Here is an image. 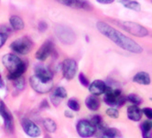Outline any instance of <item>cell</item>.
Returning a JSON list of instances; mask_svg holds the SVG:
<instances>
[{"instance_id": "cell-33", "label": "cell", "mask_w": 152, "mask_h": 138, "mask_svg": "<svg viewBox=\"0 0 152 138\" xmlns=\"http://www.w3.org/2000/svg\"><path fill=\"white\" fill-rule=\"evenodd\" d=\"M3 86H4V82H3V80H2L1 76H0V88H2Z\"/></svg>"}, {"instance_id": "cell-9", "label": "cell", "mask_w": 152, "mask_h": 138, "mask_svg": "<svg viewBox=\"0 0 152 138\" xmlns=\"http://www.w3.org/2000/svg\"><path fill=\"white\" fill-rule=\"evenodd\" d=\"M56 34L58 36V38L65 42V44H72L74 41V33L72 31L66 27H63V26H59L56 29Z\"/></svg>"}, {"instance_id": "cell-23", "label": "cell", "mask_w": 152, "mask_h": 138, "mask_svg": "<svg viewBox=\"0 0 152 138\" xmlns=\"http://www.w3.org/2000/svg\"><path fill=\"white\" fill-rule=\"evenodd\" d=\"M53 96H55L58 99H64V98L67 97V91H66V89H65L64 88L59 87V88H57L55 89V91H54Z\"/></svg>"}, {"instance_id": "cell-27", "label": "cell", "mask_w": 152, "mask_h": 138, "mask_svg": "<svg viewBox=\"0 0 152 138\" xmlns=\"http://www.w3.org/2000/svg\"><path fill=\"white\" fill-rule=\"evenodd\" d=\"M127 100H129L131 103H133V105H136V106L141 103V99L136 94H130L127 97Z\"/></svg>"}, {"instance_id": "cell-13", "label": "cell", "mask_w": 152, "mask_h": 138, "mask_svg": "<svg viewBox=\"0 0 152 138\" xmlns=\"http://www.w3.org/2000/svg\"><path fill=\"white\" fill-rule=\"evenodd\" d=\"M53 50V45L50 41H46L44 42L40 48L36 52V58L39 61H45L49 55L51 54V52Z\"/></svg>"}, {"instance_id": "cell-14", "label": "cell", "mask_w": 152, "mask_h": 138, "mask_svg": "<svg viewBox=\"0 0 152 138\" xmlns=\"http://www.w3.org/2000/svg\"><path fill=\"white\" fill-rule=\"evenodd\" d=\"M106 89H107V86L105 85V83L99 79L94 80V82H92L89 85V90H90L91 94L95 97L104 93Z\"/></svg>"}, {"instance_id": "cell-32", "label": "cell", "mask_w": 152, "mask_h": 138, "mask_svg": "<svg viewBox=\"0 0 152 138\" xmlns=\"http://www.w3.org/2000/svg\"><path fill=\"white\" fill-rule=\"evenodd\" d=\"M98 3H100V4H112L113 3V1H98Z\"/></svg>"}, {"instance_id": "cell-5", "label": "cell", "mask_w": 152, "mask_h": 138, "mask_svg": "<svg viewBox=\"0 0 152 138\" xmlns=\"http://www.w3.org/2000/svg\"><path fill=\"white\" fill-rule=\"evenodd\" d=\"M29 83L30 86L32 87L36 92L40 93V94H45L50 92L52 89L53 87V82L50 81V82H44L40 80L39 78H38L35 75L32 76L29 78Z\"/></svg>"}, {"instance_id": "cell-30", "label": "cell", "mask_w": 152, "mask_h": 138, "mask_svg": "<svg viewBox=\"0 0 152 138\" xmlns=\"http://www.w3.org/2000/svg\"><path fill=\"white\" fill-rule=\"evenodd\" d=\"M142 113H144L148 119H152V109L151 108H145V109H143Z\"/></svg>"}, {"instance_id": "cell-4", "label": "cell", "mask_w": 152, "mask_h": 138, "mask_svg": "<svg viewBox=\"0 0 152 138\" xmlns=\"http://www.w3.org/2000/svg\"><path fill=\"white\" fill-rule=\"evenodd\" d=\"M119 25L124 30H126L127 32H129L130 34H133L137 37H145L148 35V30L145 27L141 26L140 24L131 22V21H120Z\"/></svg>"}, {"instance_id": "cell-24", "label": "cell", "mask_w": 152, "mask_h": 138, "mask_svg": "<svg viewBox=\"0 0 152 138\" xmlns=\"http://www.w3.org/2000/svg\"><path fill=\"white\" fill-rule=\"evenodd\" d=\"M67 104H68V107L72 111H80V104H79V102L76 100L71 99V100H68V103Z\"/></svg>"}, {"instance_id": "cell-8", "label": "cell", "mask_w": 152, "mask_h": 138, "mask_svg": "<svg viewBox=\"0 0 152 138\" xmlns=\"http://www.w3.org/2000/svg\"><path fill=\"white\" fill-rule=\"evenodd\" d=\"M76 129H77L78 134L83 138L91 137L95 133V128L92 125V123L87 120L79 121L78 123H77V126H76Z\"/></svg>"}, {"instance_id": "cell-26", "label": "cell", "mask_w": 152, "mask_h": 138, "mask_svg": "<svg viewBox=\"0 0 152 138\" xmlns=\"http://www.w3.org/2000/svg\"><path fill=\"white\" fill-rule=\"evenodd\" d=\"M104 134L107 138H115L117 135V130L115 128H108L104 131Z\"/></svg>"}, {"instance_id": "cell-2", "label": "cell", "mask_w": 152, "mask_h": 138, "mask_svg": "<svg viewBox=\"0 0 152 138\" xmlns=\"http://www.w3.org/2000/svg\"><path fill=\"white\" fill-rule=\"evenodd\" d=\"M2 63L9 72L7 77L11 80L19 79L26 70V66L24 65V63L13 54L5 55L2 59Z\"/></svg>"}, {"instance_id": "cell-7", "label": "cell", "mask_w": 152, "mask_h": 138, "mask_svg": "<svg viewBox=\"0 0 152 138\" xmlns=\"http://www.w3.org/2000/svg\"><path fill=\"white\" fill-rule=\"evenodd\" d=\"M78 66L73 59H66L62 63V74L67 80H72L77 73Z\"/></svg>"}, {"instance_id": "cell-1", "label": "cell", "mask_w": 152, "mask_h": 138, "mask_svg": "<svg viewBox=\"0 0 152 138\" xmlns=\"http://www.w3.org/2000/svg\"><path fill=\"white\" fill-rule=\"evenodd\" d=\"M96 28L103 35H104L108 39H110L116 45L121 47L122 49L134 52V54H140V52H143V48L138 45L135 41L124 35L122 32L116 30L115 29L106 24L105 22L98 21L96 24Z\"/></svg>"}, {"instance_id": "cell-21", "label": "cell", "mask_w": 152, "mask_h": 138, "mask_svg": "<svg viewBox=\"0 0 152 138\" xmlns=\"http://www.w3.org/2000/svg\"><path fill=\"white\" fill-rule=\"evenodd\" d=\"M43 126L47 132L49 133H54L57 129V124L51 119H45L43 121Z\"/></svg>"}, {"instance_id": "cell-31", "label": "cell", "mask_w": 152, "mask_h": 138, "mask_svg": "<svg viewBox=\"0 0 152 138\" xmlns=\"http://www.w3.org/2000/svg\"><path fill=\"white\" fill-rule=\"evenodd\" d=\"M7 39V35L6 33H0V48H1L4 44H5V42Z\"/></svg>"}, {"instance_id": "cell-25", "label": "cell", "mask_w": 152, "mask_h": 138, "mask_svg": "<svg viewBox=\"0 0 152 138\" xmlns=\"http://www.w3.org/2000/svg\"><path fill=\"white\" fill-rule=\"evenodd\" d=\"M90 123H92V125L94 128H102L103 127V122L100 116H94V118L91 120Z\"/></svg>"}, {"instance_id": "cell-3", "label": "cell", "mask_w": 152, "mask_h": 138, "mask_svg": "<svg viewBox=\"0 0 152 138\" xmlns=\"http://www.w3.org/2000/svg\"><path fill=\"white\" fill-rule=\"evenodd\" d=\"M104 102L110 106H117L122 105L126 101V98L122 95L119 89H114L111 88L106 89L104 92Z\"/></svg>"}, {"instance_id": "cell-29", "label": "cell", "mask_w": 152, "mask_h": 138, "mask_svg": "<svg viewBox=\"0 0 152 138\" xmlns=\"http://www.w3.org/2000/svg\"><path fill=\"white\" fill-rule=\"evenodd\" d=\"M79 80H80V83L83 85V86L89 87V80L87 79V77H86L83 73H81L79 75Z\"/></svg>"}, {"instance_id": "cell-20", "label": "cell", "mask_w": 152, "mask_h": 138, "mask_svg": "<svg viewBox=\"0 0 152 138\" xmlns=\"http://www.w3.org/2000/svg\"><path fill=\"white\" fill-rule=\"evenodd\" d=\"M60 3L74 8H87V7H89L84 1H61Z\"/></svg>"}, {"instance_id": "cell-11", "label": "cell", "mask_w": 152, "mask_h": 138, "mask_svg": "<svg viewBox=\"0 0 152 138\" xmlns=\"http://www.w3.org/2000/svg\"><path fill=\"white\" fill-rule=\"evenodd\" d=\"M22 127L25 131V133L30 136V137H38L40 135L41 131L39 129V127L32 121L25 119L22 121Z\"/></svg>"}, {"instance_id": "cell-28", "label": "cell", "mask_w": 152, "mask_h": 138, "mask_svg": "<svg viewBox=\"0 0 152 138\" xmlns=\"http://www.w3.org/2000/svg\"><path fill=\"white\" fill-rule=\"evenodd\" d=\"M106 114L109 116V117L114 118V119L118 118V116H119L118 111L116 109H115V108H109V109L106 111Z\"/></svg>"}, {"instance_id": "cell-18", "label": "cell", "mask_w": 152, "mask_h": 138, "mask_svg": "<svg viewBox=\"0 0 152 138\" xmlns=\"http://www.w3.org/2000/svg\"><path fill=\"white\" fill-rule=\"evenodd\" d=\"M9 22H10V25H11V27L14 29V30H22L25 26L24 24V21L23 19L21 18L20 17L18 16H11L9 18Z\"/></svg>"}, {"instance_id": "cell-19", "label": "cell", "mask_w": 152, "mask_h": 138, "mask_svg": "<svg viewBox=\"0 0 152 138\" xmlns=\"http://www.w3.org/2000/svg\"><path fill=\"white\" fill-rule=\"evenodd\" d=\"M152 123H150L148 121H145L141 124V131H142V136L143 138H152Z\"/></svg>"}, {"instance_id": "cell-12", "label": "cell", "mask_w": 152, "mask_h": 138, "mask_svg": "<svg viewBox=\"0 0 152 138\" xmlns=\"http://www.w3.org/2000/svg\"><path fill=\"white\" fill-rule=\"evenodd\" d=\"M35 76L44 82L52 81L51 71L43 65H37L35 67Z\"/></svg>"}, {"instance_id": "cell-17", "label": "cell", "mask_w": 152, "mask_h": 138, "mask_svg": "<svg viewBox=\"0 0 152 138\" xmlns=\"http://www.w3.org/2000/svg\"><path fill=\"white\" fill-rule=\"evenodd\" d=\"M85 105L91 111H97L100 108V101L95 96H89L85 100Z\"/></svg>"}, {"instance_id": "cell-15", "label": "cell", "mask_w": 152, "mask_h": 138, "mask_svg": "<svg viewBox=\"0 0 152 138\" xmlns=\"http://www.w3.org/2000/svg\"><path fill=\"white\" fill-rule=\"evenodd\" d=\"M127 117L129 120L138 122L140 121L141 117H142V111H141L138 106L131 105L127 108Z\"/></svg>"}, {"instance_id": "cell-22", "label": "cell", "mask_w": 152, "mask_h": 138, "mask_svg": "<svg viewBox=\"0 0 152 138\" xmlns=\"http://www.w3.org/2000/svg\"><path fill=\"white\" fill-rule=\"evenodd\" d=\"M120 3L123 4L124 7L126 8L135 10V11H139L140 10V5L137 1H128V0H126V1H120Z\"/></svg>"}, {"instance_id": "cell-16", "label": "cell", "mask_w": 152, "mask_h": 138, "mask_svg": "<svg viewBox=\"0 0 152 138\" xmlns=\"http://www.w3.org/2000/svg\"><path fill=\"white\" fill-rule=\"evenodd\" d=\"M133 81L135 83L140 85H149L150 84V77L146 72H138L133 77Z\"/></svg>"}, {"instance_id": "cell-10", "label": "cell", "mask_w": 152, "mask_h": 138, "mask_svg": "<svg viewBox=\"0 0 152 138\" xmlns=\"http://www.w3.org/2000/svg\"><path fill=\"white\" fill-rule=\"evenodd\" d=\"M0 115L4 120V123L6 128L8 131H12L13 130V117L10 111L7 110L6 104L0 100Z\"/></svg>"}, {"instance_id": "cell-6", "label": "cell", "mask_w": 152, "mask_h": 138, "mask_svg": "<svg viewBox=\"0 0 152 138\" xmlns=\"http://www.w3.org/2000/svg\"><path fill=\"white\" fill-rule=\"evenodd\" d=\"M31 46H32V44L30 40L24 37V38H20V39L14 41L11 44V45H10V48L19 55H27L29 52Z\"/></svg>"}]
</instances>
